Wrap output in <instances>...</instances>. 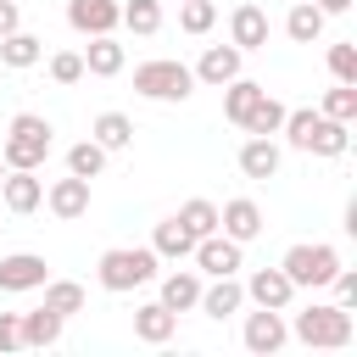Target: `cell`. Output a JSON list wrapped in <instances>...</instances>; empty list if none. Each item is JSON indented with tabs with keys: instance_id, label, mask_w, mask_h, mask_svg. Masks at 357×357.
Wrapping results in <instances>:
<instances>
[{
	"instance_id": "obj_1",
	"label": "cell",
	"mask_w": 357,
	"mask_h": 357,
	"mask_svg": "<svg viewBox=\"0 0 357 357\" xmlns=\"http://www.w3.org/2000/svg\"><path fill=\"white\" fill-rule=\"evenodd\" d=\"M279 134L290 139V151H307V156H346L351 151V123H335L324 112H284Z\"/></svg>"
},
{
	"instance_id": "obj_2",
	"label": "cell",
	"mask_w": 357,
	"mask_h": 357,
	"mask_svg": "<svg viewBox=\"0 0 357 357\" xmlns=\"http://www.w3.org/2000/svg\"><path fill=\"white\" fill-rule=\"evenodd\" d=\"M50 145H56L50 117H39V112H17L11 128H6V139H0V156H6V167H45Z\"/></svg>"
},
{
	"instance_id": "obj_3",
	"label": "cell",
	"mask_w": 357,
	"mask_h": 357,
	"mask_svg": "<svg viewBox=\"0 0 357 357\" xmlns=\"http://www.w3.org/2000/svg\"><path fill=\"white\" fill-rule=\"evenodd\" d=\"M290 335L301 340V346H318V351H340V346H351V312L346 307H335V301H312L307 312H296V324H290Z\"/></svg>"
},
{
	"instance_id": "obj_4",
	"label": "cell",
	"mask_w": 357,
	"mask_h": 357,
	"mask_svg": "<svg viewBox=\"0 0 357 357\" xmlns=\"http://www.w3.org/2000/svg\"><path fill=\"white\" fill-rule=\"evenodd\" d=\"M156 251L151 245H117V251H100V268H95V279H100V290H139V284H151L156 279Z\"/></svg>"
},
{
	"instance_id": "obj_5",
	"label": "cell",
	"mask_w": 357,
	"mask_h": 357,
	"mask_svg": "<svg viewBox=\"0 0 357 357\" xmlns=\"http://www.w3.org/2000/svg\"><path fill=\"white\" fill-rule=\"evenodd\" d=\"M134 89H139L145 100H190L195 73H190L184 61H173V56H156V61H139V67H134Z\"/></svg>"
},
{
	"instance_id": "obj_6",
	"label": "cell",
	"mask_w": 357,
	"mask_h": 357,
	"mask_svg": "<svg viewBox=\"0 0 357 357\" xmlns=\"http://www.w3.org/2000/svg\"><path fill=\"white\" fill-rule=\"evenodd\" d=\"M279 268H284V279H290L296 290H318V284H329V279H335L340 251H335V245H324V240H312V245L301 240V245H290V251H284V262H279Z\"/></svg>"
},
{
	"instance_id": "obj_7",
	"label": "cell",
	"mask_w": 357,
	"mask_h": 357,
	"mask_svg": "<svg viewBox=\"0 0 357 357\" xmlns=\"http://www.w3.org/2000/svg\"><path fill=\"white\" fill-rule=\"evenodd\" d=\"M284 340H290V324H284V312H273V307H257V312H245V351H257V357H273Z\"/></svg>"
},
{
	"instance_id": "obj_8",
	"label": "cell",
	"mask_w": 357,
	"mask_h": 357,
	"mask_svg": "<svg viewBox=\"0 0 357 357\" xmlns=\"http://www.w3.org/2000/svg\"><path fill=\"white\" fill-rule=\"evenodd\" d=\"M45 279H50V268H45L39 251H11V257H0V290H6V296L39 290Z\"/></svg>"
},
{
	"instance_id": "obj_9",
	"label": "cell",
	"mask_w": 357,
	"mask_h": 357,
	"mask_svg": "<svg viewBox=\"0 0 357 357\" xmlns=\"http://www.w3.org/2000/svg\"><path fill=\"white\" fill-rule=\"evenodd\" d=\"M0 195H6V206H11L17 218L39 212V201H45V178H39V167H6Z\"/></svg>"
},
{
	"instance_id": "obj_10",
	"label": "cell",
	"mask_w": 357,
	"mask_h": 357,
	"mask_svg": "<svg viewBox=\"0 0 357 357\" xmlns=\"http://www.w3.org/2000/svg\"><path fill=\"white\" fill-rule=\"evenodd\" d=\"M190 257H195V268H201V273H212V279L240 273V240H229L223 229H218V234H201Z\"/></svg>"
},
{
	"instance_id": "obj_11",
	"label": "cell",
	"mask_w": 357,
	"mask_h": 357,
	"mask_svg": "<svg viewBox=\"0 0 357 357\" xmlns=\"http://www.w3.org/2000/svg\"><path fill=\"white\" fill-rule=\"evenodd\" d=\"M240 56H245L240 45H206V50H201V61H195L190 73H195V84H212V89H223L229 78H240Z\"/></svg>"
},
{
	"instance_id": "obj_12",
	"label": "cell",
	"mask_w": 357,
	"mask_h": 357,
	"mask_svg": "<svg viewBox=\"0 0 357 357\" xmlns=\"http://www.w3.org/2000/svg\"><path fill=\"white\" fill-rule=\"evenodd\" d=\"M67 22L95 39V33H112L123 22V6L117 0H67Z\"/></svg>"
},
{
	"instance_id": "obj_13",
	"label": "cell",
	"mask_w": 357,
	"mask_h": 357,
	"mask_svg": "<svg viewBox=\"0 0 357 357\" xmlns=\"http://www.w3.org/2000/svg\"><path fill=\"white\" fill-rule=\"evenodd\" d=\"M45 206L61 218V223H73V218H84L89 212V178H78V173H67V178H56L50 190H45Z\"/></svg>"
},
{
	"instance_id": "obj_14",
	"label": "cell",
	"mask_w": 357,
	"mask_h": 357,
	"mask_svg": "<svg viewBox=\"0 0 357 357\" xmlns=\"http://www.w3.org/2000/svg\"><path fill=\"white\" fill-rule=\"evenodd\" d=\"M218 229H223L229 240H240V245H245V240H257V234H262V206H257V201H245V195H234V201H223V206H218Z\"/></svg>"
},
{
	"instance_id": "obj_15",
	"label": "cell",
	"mask_w": 357,
	"mask_h": 357,
	"mask_svg": "<svg viewBox=\"0 0 357 357\" xmlns=\"http://www.w3.org/2000/svg\"><path fill=\"white\" fill-rule=\"evenodd\" d=\"M290 296H296V284L284 279V268H257V273L245 279V301H257V307L284 312V307H290Z\"/></svg>"
},
{
	"instance_id": "obj_16",
	"label": "cell",
	"mask_w": 357,
	"mask_h": 357,
	"mask_svg": "<svg viewBox=\"0 0 357 357\" xmlns=\"http://www.w3.org/2000/svg\"><path fill=\"white\" fill-rule=\"evenodd\" d=\"M229 45L262 50V45H268V11H262V6H234V11H229Z\"/></svg>"
},
{
	"instance_id": "obj_17",
	"label": "cell",
	"mask_w": 357,
	"mask_h": 357,
	"mask_svg": "<svg viewBox=\"0 0 357 357\" xmlns=\"http://www.w3.org/2000/svg\"><path fill=\"white\" fill-rule=\"evenodd\" d=\"M206 318H229V312H240L245 307V284L234 279V273H223V279H212V284H201V301H195Z\"/></svg>"
},
{
	"instance_id": "obj_18",
	"label": "cell",
	"mask_w": 357,
	"mask_h": 357,
	"mask_svg": "<svg viewBox=\"0 0 357 357\" xmlns=\"http://www.w3.org/2000/svg\"><path fill=\"white\" fill-rule=\"evenodd\" d=\"M240 173H245V178H273V173H279V145H273V134H251V139L240 145Z\"/></svg>"
},
{
	"instance_id": "obj_19",
	"label": "cell",
	"mask_w": 357,
	"mask_h": 357,
	"mask_svg": "<svg viewBox=\"0 0 357 357\" xmlns=\"http://www.w3.org/2000/svg\"><path fill=\"white\" fill-rule=\"evenodd\" d=\"M173 329H178V312H167L162 301H145V307H134V335H139L145 346H162V340H173Z\"/></svg>"
},
{
	"instance_id": "obj_20",
	"label": "cell",
	"mask_w": 357,
	"mask_h": 357,
	"mask_svg": "<svg viewBox=\"0 0 357 357\" xmlns=\"http://www.w3.org/2000/svg\"><path fill=\"white\" fill-rule=\"evenodd\" d=\"M195 301H201V273H190V268L162 273V307L167 312H190Z\"/></svg>"
},
{
	"instance_id": "obj_21",
	"label": "cell",
	"mask_w": 357,
	"mask_h": 357,
	"mask_svg": "<svg viewBox=\"0 0 357 357\" xmlns=\"http://www.w3.org/2000/svg\"><path fill=\"white\" fill-rule=\"evenodd\" d=\"M17 324H22V346L39 351V346H56V340H61V324H67V318L50 312V307H33V312H17Z\"/></svg>"
},
{
	"instance_id": "obj_22",
	"label": "cell",
	"mask_w": 357,
	"mask_h": 357,
	"mask_svg": "<svg viewBox=\"0 0 357 357\" xmlns=\"http://www.w3.org/2000/svg\"><path fill=\"white\" fill-rule=\"evenodd\" d=\"M151 251H156V257H167V262H184V257L195 251V234H190L178 218H162V223H156V234H151Z\"/></svg>"
},
{
	"instance_id": "obj_23",
	"label": "cell",
	"mask_w": 357,
	"mask_h": 357,
	"mask_svg": "<svg viewBox=\"0 0 357 357\" xmlns=\"http://www.w3.org/2000/svg\"><path fill=\"white\" fill-rule=\"evenodd\" d=\"M0 61H6L11 73H22V67L45 61V39H39V33H22V28H17V33H6V39H0Z\"/></svg>"
},
{
	"instance_id": "obj_24",
	"label": "cell",
	"mask_w": 357,
	"mask_h": 357,
	"mask_svg": "<svg viewBox=\"0 0 357 357\" xmlns=\"http://www.w3.org/2000/svg\"><path fill=\"white\" fill-rule=\"evenodd\" d=\"M84 73H95V78H117V73H123V45H117L112 33H95L89 50H84Z\"/></svg>"
},
{
	"instance_id": "obj_25",
	"label": "cell",
	"mask_w": 357,
	"mask_h": 357,
	"mask_svg": "<svg viewBox=\"0 0 357 357\" xmlns=\"http://www.w3.org/2000/svg\"><path fill=\"white\" fill-rule=\"evenodd\" d=\"M284 33H290L296 45H318V33H324V11H318L312 0H290V17H284Z\"/></svg>"
},
{
	"instance_id": "obj_26",
	"label": "cell",
	"mask_w": 357,
	"mask_h": 357,
	"mask_svg": "<svg viewBox=\"0 0 357 357\" xmlns=\"http://www.w3.org/2000/svg\"><path fill=\"white\" fill-rule=\"evenodd\" d=\"M89 134H95V145H100V151H123V145H134V123H128L123 112H100Z\"/></svg>"
},
{
	"instance_id": "obj_27",
	"label": "cell",
	"mask_w": 357,
	"mask_h": 357,
	"mask_svg": "<svg viewBox=\"0 0 357 357\" xmlns=\"http://www.w3.org/2000/svg\"><path fill=\"white\" fill-rule=\"evenodd\" d=\"M39 290H45V307H50V312H61V318L84 312V284H78V279H45Z\"/></svg>"
},
{
	"instance_id": "obj_28",
	"label": "cell",
	"mask_w": 357,
	"mask_h": 357,
	"mask_svg": "<svg viewBox=\"0 0 357 357\" xmlns=\"http://www.w3.org/2000/svg\"><path fill=\"white\" fill-rule=\"evenodd\" d=\"M257 95H262V84H251V78H229V84H223V117H229V123H245V112L257 106Z\"/></svg>"
},
{
	"instance_id": "obj_29",
	"label": "cell",
	"mask_w": 357,
	"mask_h": 357,
	"mask_svg": "<svg viewBox=\"0 0 357 357\" xmlns=\"http://www.w3.org/2000/svg\"><path fill=\"white\" fill-rule=\"evenodd\" d=\"M279 123H284V106L262 89V95H257V106L245 112V123H240V128H245V134H279Z\"/></svg>"
},
{
	"instance_id": "obj_30",
	"label": "cell",
	"mask_w": 357,
	"mask_h": 357,
	"mask_svg": "<svg viewBox=\"0 0 357 357\" xmlns=\"http://www.w3.org/2000/svg\"><path fill=\"white\" fill-rule=\"evenodd\" d=\"M173 218H178V223H184V229H190L195 240H201V234H218V206H212L206 195H195V201H184V206H178Z\"/></svg>"
},
{
	"instance_id": "obj_31",
	"label": "cell",
	"mask_w": 357,
	"mask_h": 357,
	"mask_svg": "<svg viewBox=\"0 0 357 357\" xmlns=\"http://www.w3.org/2000/svg\"><path fill=\"white\" fill-rule=\"evenodd\" d=\"M123 28H134L139 39H151L162 28V0H128L123 6Z\"/></svg>"
},
{
	"instance_id": "obj_32",
	"label": "cell",
	"mask_w": 357,
	"mask_h": 357,
	"mask_svg": "<svg viewBox=\"0 0 357 357\" xmlns=\"http://www.w3.org/2000/svg\"><path fill=\"white\" fill-rule=\"evenodd\" d=\"M100 167H106V151H100L95 139H78V145L67 151V173H78V178H100Z\"/></svg>"
},
{
	"instance_id": "obj_33",
	"label": "cell",
	"mask_w": 357,
	"mask_h": 357,
	"mask_svg": "<svg viewBox=\"0 0 357 357\" xmlns=\"http://www.w3.org/2000/svg\"><path fill=\"white\" fill-rule=\"evenodd\" d=\"M324 117H335V123H351L357 117V84H335L329 95H324V106H318Z\"/></svg>"
},
{
	"instance_id": "obj_34",
	"label": "cell",
	"mask_w": 357,
	"mask_h": 357,
	"mask_svg": "<svg viewBox=\"0 0 357 357\" xmlns=\"http://www.w3.org/2000/svg\"><path fill=\"white\" fill-rule=\"evenodd\" d=\"M212 22H218V6H212V0H184V6H178V28H184V33H206Z\"/></svg>"
},
{
	"instance_id": "obj_35",
	"label": "cell",
	"mask_w": 357,
	"mask_h": 357,
	"mask_svg": "<svg viewBox=\"0 0 357 357\" xmlns=\"http://www.w3.org/2000/svg\"><path fill=\"white\" fill-rule=\"evenodd\" d=\"M329 73L335 84H357V45H329Z\"/></svg>"
},
{
	"instance_id": "obj_36",
	"label": "cell",
	"mask_w": 357,
	"mask_h": 357,
	"mask_svg": "<svg viewBox=\"0 0 357 357\" xmlns=\"http://www.w3.org/2000/svg\"><path fill=\"white\" fill-rule=\"evenodd\" d=\"M50 78H56V84H78V78H84V56H78V50H56V56H50Z\"/></svg>"
},
{
	"instance_id": "obj_37",
	"label": "cell",
	"mask_w": 357,
	"mask_h": 357,
	"mask_svg": "<svg viewBox=\"0 0 357 357\" xmlns=\"http://www.w3.org/2000/svg\"><path fill=\"white\" fill-rule=\"evenodd\" d=\"M329 284H335V307H346V312H351V307H357V273H351V268H335V279H329Z\"/></svg>"
},
{
	"instance_id": "obj_38",
	"label": "cell",
	"mask_w": 357,
	"mask_h": 357,
	"mask_svg": "<svg viewBox=\"0 0 357 357\" xmlns=\"http://www.w3.org/2000/svg\"><path fill=\"white\" fill-rule=\"evenodd\" d=\"M22 346V324H17V312H0V351H17Z\"/></svg>"
},
{
	"instance_id": "obj_39",
	"label": "cell",
	"mask_w": 357,
	"mask_h": 357,
	"mask_svg": "<svg viewBox=\"0 0 357 357\" xmlns=\"http://www.w3.org/2000/svg\"><path fill=\"white\" fill-rule=\"evenodd\" d=\"M22 28V11H17V0H0V39L6 33H17Z\"/></svg>"
},
{
	"instance_id": "obj_40",
	"label": "cell",
	"mask_w": 357,
	"mask_h": 357,
	"mask_svg": "<svg viewBox=\"0 0 357 357\" xmlns=\"http://www.w3.org/2000/svg\"><path fill=\"white\" fill-rule=\"evenodd\" d=\"M324 17H340V11H351V0H312Z\"/></svg>"
},
{
	"instance_id": "obj_41",
	"label": "cell",
	"mask_w": 357,
	"mask_h": 357,
	"mask_svg": "<svg viewBox=\"0 0 357 357\" xmlns=\"http://www.w3.org/2000/svg\"><path fill=\"white\" fill-rule=\"evenodd\" d=\"M0 178H6V156H0Z\"/></svg>"
}]
</instances>
